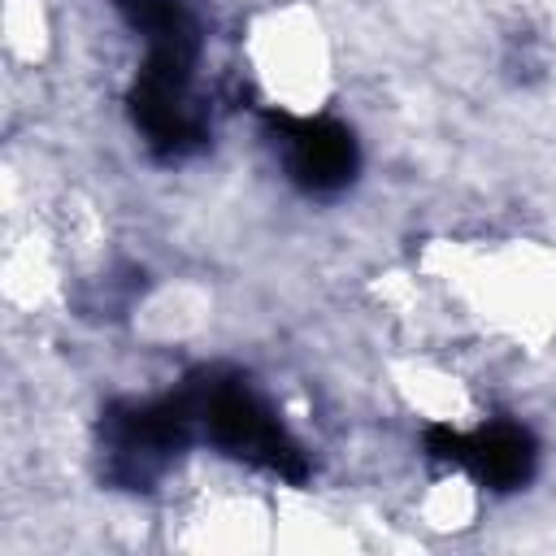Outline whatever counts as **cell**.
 Returning <instances> with one entry per match:
<instances>
[{"label": "cell", "mask_w": 556, "mask_h": 556, "mask_svg": "<svg viewBox=\"0 0 556 556\" xmlns=\"http://www.w3.org/2000/svg\"><path fill=\"white\" fill-rule=\"evenodd\" d=\"M208 430L235 456L261 460V465L282 469V473H295V447L282 439L278 421L239 387L213 391V400H208Z\"/></svg>", "instance_id": "6da1fadb"}, {"label": "cell", "mask_w": 556, "mask_h": 556, "mask_svg": "<svg viewBox=\"0 0 556 556\" xmlns=\"http://www.w3.org/2000/svg\"><path fill=\"white\" fill-rule=\"evenodd\" d=\"M287 161L308 191H334L356 169V143L334 122H300L287 139Z\"/></svg>", "instance_id": "7a4b0ae2"}, {"label": "cell", "mask_w": 556, "mask_h": 556, "mask_svg": "<svg viewBox=\"0 0 556 556\" xmlns=\"http://www.w3.org/2000/svg\"><path fill=\"white\" fill-rule=\"evenodd\" d=\"M452 447H456V452H447V456L469 460V465L478 469V478H486V482L500 486V491L521 486V482L530 478V469H534V443H530V434L517 430V426H495V430L478 434L473 443L452 439Z\"/></svg>", "instance_id": "3957f363"}]
</instances>
